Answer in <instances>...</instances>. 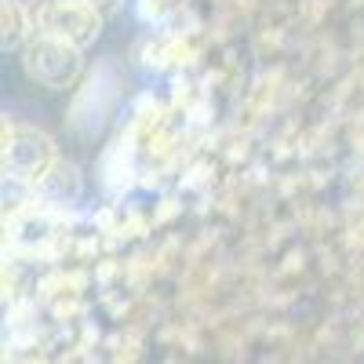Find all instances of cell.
<instances>
[{"instance_id": "cell-3", "label": "cell", "mask_w": 364, "mask_h": 364, "mask_svg": "<svg viewBox=\"0 0 364 364\" xmlns=\"http://www.w3.org/2000/svg\"><path fill=\"white\" fill-rule=\"evenodd\" d=\"M48 157H51L48 142L41 135H33V132H18L11 139V146H8V164H11V171L18 178H33L37 171H44Z\"/></svg>"}, {"instance_id": "cell-2", "label": "cell", "mask_w": 364, "mask_h": 364, "mask_svg": "<svg viewBox=\"0 0 364 364\" xmlns=\"http://www.w3.org/2000/svg\"><path fill=\"white\" fill-rule=\"evenodd\" d=\"M44 37H58V41H70V44H84L95 37V18H91L87 8L80 4H66V0H55V4H48L44 11Z\"/></svg>"}, {"instance_id": "cell-1", "label": "cell", "mask_w": 364, "mask_h": 364, "mask_svg": "<svg viewBox=\"0 0 364 364\" xmlns=\"http://www.w3.org/2000/svg\"><path fill=\"white\" fill-rule=\"evenodd\" d=\"M26 70H29V77H37L48 87H66L80 70L77 44L58 41V37H41L26 51Z\"/></svg>"}]
</instances>
